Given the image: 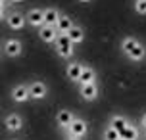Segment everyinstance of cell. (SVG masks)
Wrapping results in <instances>:
<instances>
[{
	"label": "cell",
	"mask_w": 146,
	"mask_h": 140,
	"mask_svg": "<svg viewBox=\"0 0 146 140\" xmlns=\"http://www.w3.org/2000/svg\"><path fill=\"white\" fill-rule=\"evenodd\" d=\"M60 12L58 8H44V25H52V27H56V23L60 19Z\"/></svg>",
	"instance_id": "cell-17"
},
{
	"label": "cell",
	"mask_w": 146,
	"mask_h": 140,
	"mask_svg": "<svg viewBox=\"0 0 146 140\" xmlns=\"http://www.w3.org/2000/svg\"><path fill=\"white\" fill-rule=\"evenodd\" d=\"M127 58L131 59V61H142V59L146 58V46L139 40L137 44L133 46V50L127 54Z\"/></svg>",
	"instance_id": "cell-16"
},
{
	"label": "cell",
	"mask_w": 146,
	"mask_h": 140,
	"mask_svg": "<svg viewBox=\"0 0 146 140\" xmlns=\"http://www.w3.org/2000/svg\"><path fill=\"white\" fill-rule=\"evenodd\" d=\"M12 2H23V0H12Z\"/></svg>",
	"instance_id": "cell-27"
},
{
	"label": "cell",
	"mask_w": 146,
	"mask_h": 140,
	"mask_svg": "<svg viewBox=\"0 0 146 140\" xmlns=\"http://www.w3.org/2000/svg\"><path fill=\"white\" fill-rule=\"evenodd\" d=\"M73 119H75V115H73L69 110H60L58 113H56V125H58V129H62V131L66 133L67 127L73 123Z\"/></svg>",
	"instance_id": "cell-11"
},
{
	"label": "cell",
	"mask_w": 146,
	"mask_h": 140,
	"mask_svg": "<svg viewBox=\"0 0 146 140\" xmlns=\"http://www.w3.org/2000/svg\"><path fill=\"white\" fill-rule=\"evenodd\" d=\"M0 54H2V46H0Z\"/></svg>",
	"instance_id": "cell-29"
},
{
	"label": "cell",
	"mask_w": 146,
	"mask_h": 140,
	"mask_svg": "<svg viewBox=\"0 0 146 140\" xmlns=\"http://www.w3.org/2000/svg\"><path fill=\"white\" fill-rule=\"evenodd\" d=\"M137 42H139V40H137L135 37H125L123 40H121V52H123L125 56H127V54L133 50V46L137 44Z\"/></svg>",
	"instance_id": "cell-20"
},
{
	"label": "cell",
	"mask_w": 146,
	"mask_h": 140,
	"mask_svg": "<svg viewBox=\"0 0 146 140\" xmlns=\"http://www.w3.org/2000/svg\"><path fill=\"white\" fill-rule=\"evenodd\" d=\"M88 133V125L85 119L81 117H75L73 119V123L67 127L66 131V136H77V138H85V134Z\"/></svg>",
	"instance_id": "cell-2"
},
{
	"label": "cell",
	"mask_w": 146,
	"mask_h": 140,
	"mask_svg": "<svg viewBox=\"0 0 146 140\" xmlns=\"http://www.w3.org/2000/svg\"><path fill=\"white\" fill-rule=\"evenodd\" d=\"M67 37H69V40L73 42V46H75V44H81V42L85 40V31H83V27H81V25H73L71 31L67 33Z\"/></svg>",
	"instance_id": "cell-18"
},
{
	"label": "cell",
	"mask_w": 146,
	"mask_h": 140,
	"mask_svg": "<svg viewBox=\"0 0 146 140\" xmlns=\"http://www.w3.org/2000/svg\"><path fill=\"white\" fill-rule=\"evenodd\" d=\"M79 87H85V85H90V83H96V71L94 67L90 65H83V71H81V77H79Z\"/></svg>",
	"instance_id": "cell-12"
},
{
	"label": "cell",
	"mask_w": 146,
	"mask_h": 140,
	"mask_svg": "<svg viewBox=\"0 0 146 140\" xmlns=\"http://www.w3.org/2000/svg\"><path fill=\"white\" fill-rule=\"evenodd\" d=\"M79 2H90V0H79Z\"/></svg>",
	"instance_id": "cell-28"
},
{
	"label": "cell",
	"mask_w": 146,
	"mask_h": 140,
	"mask_svg": "<svg viewBox=\"0 0 146 140\" xmlns=\"http://www.w3.org/2000/svg\"><path fill=\"white\" fill-rule=\"evenodd\" d=\"M119 140H139V129L131 123L125 131L119 133Z\"/></svg>",
	"instance_id": "cell-19"
},
{
	"label": "cell",
	"mask_w": 146,
	"mask_h": 140,
	"mask_svg": "<svg viewBox=\"0 0 146 140\" xmlns=\"http://www.w3.org/2000/svg\"><path fill=\"white\" fill-rule=\"evenodd\" d=\"M66 140H83V138H77V136H67Z\"/></svg>",
	"instance_id": "cell-25"
},
{
	"label": "cell",
	"mask_w": 146,
	"mask_h": 140,
	"mask_svg": "<svg viewBox=\"0 0 146 140\" xmlns=\"http://www.w3.org/2000/svg\"><path fill=\"white\" fill-rule=\"evenodd\" d=\"M133 8L139 15H146V0H133Z\"/></svg>",
	"instance_id": "cell-22"
},
{
	"label": "cell",
	"mask_w": 146,
	"mask_h": 140,
	"mask_svg": "<svg viewBox=\"0 0 146 140\" xmlns=\"http://www.w3.org/2000/svg\"><path fill=\"white\" fill-rule=\"evenodd\" d=\"M25 15L21 14V12H10V14L6 15V23H8V27L10 29H14V31H21L23 27H25Z\"/></svg>",
	"instance_id": "cell-8"
},
{
	"label": "cell",
	"mask_w": 146,
	"mask_h": 140,
	"mask_svg": "<svg viewBox=\"0 0 146 140\" xmlns=\"http://www.w3.org/2000/svg\"><path fill=\"white\" fill-rule=\"evenodd\" d=\"M2 52L6 54L8 58H19L23 54V44L19 38H8L4 46H2Z\"/></svg>",
	"instance_id": "cell-3"
},
{
	"label": "cell",
	"mask_w": 146,
	"mask_h": 140,
	"mask_svg": "<svg viewBox=\"0 0 146 140\" xmlns=\"http://www.w3.org/2000/svg\"><path fill=\"white\" fill-rule=\"evenodd\" d=\"M73 25H75V23H73L71 17L66 15V14H62L60 19H58V23H56V31H58V35H67V33L71 31Z\"/></svg>",
	"instance_id": "cell-15"
},
{
	"label": "cell",
	"mask_w": 146,
	"mask_h": 140,
	"mask_svg": "<svg viewBox=\"0 0 146 140\" xmlns=\"http://www.w3.org/2000/svg\"><path fill=\"white\" fill-rule=\"evenodd\" d=\"M144 138H146V131H144Z\"/></svg>",
	"instance_id": "cell-30"
},
{
	"label": "cell",
	"mask_w": 146,
	"mask_h": 140,
	"mask_svg": "<svg viewBox=\"0 0 146 140\" xmlns=\"http://www.w3.org/2000/svg\"><path fill=\"white\" fill-rule=\"evenodd\" d=\"M102 140H119V133H117L115 129H111V127H106L102 131Z\"/></svg>",
	"instance_id": "cell-21"
},
{
	"label": "cell",
	"mask_w": 146,
	"mask_h": 140,
	"mask_svg": "<svg viewBox=\"0 0 146 140\" xmlns=\"http://www.w3.org/2000/svg\"><path fill=\"white\" fill-rule=\"evenodd\" d=\"M29 96L31 100H44L46 98V94H48V87H46V83L44 81H31L29 85Z\"/></svg>",
	"instance_id": "cell-4"
},
{
	"label": "cell",
	"mask_w": 146,
	"mask_h": 140,
	"mask_svg": "<svg viewBox=\"0 0 146 140\" xmlns=\"http://www.w3.org/2000/svg\"><path fill=\"white\" fill-rule=\"evenodd\" d=\"M10 96H12V100H14V102H17V104L27 102V100H31L29 87H27V85H15L14 88H12V92H10Z\"/></svg>",
	"instance_id": "cell-9"
},
{
	"label": "cell",
	"mask_w": 146,
	"mask_h": 140,
	"mask_svg": "<svg viewBox=\"0 0 146 140\" xmlns=\"http://www.w3.org/2000/svg\"><path fill=\"white\" fill-rule=\"evenodd\" d=\"M108 125L111 127V129H115L117 133H121V131H125L127 127L131 125V121L125 117V115H117V113H115V115H111V117H110Z\"/></svg>",
	"instance_id": "cell-14"
},
{
	"label": "cell",
	"mask_w": 146,
	"mask_h": 140,
	"mask_svg": "<svg viewBox=\"0 0 146 140\" xmlns=\"http://www.w3.org/2000/svg\"><path fill=\"white\" fill-rule=\"evenodd\" d=\"M6 19V6H0V21Z\"/></svg>",
	"instance_id": "cell-23"
},
{
	"label": "cell",
	"mask_w": 146,
	"mask_h": 140,
	"mask_svg": "<svg viewBox=\"0 0 146 140\" xmlns=\"http://www.w3.org/2000/svg\"><path fill=\"white\" fill-rule=\"evenodd\" d=\"M140 127L146 131V113H142V117H140Z\"/></svg>",
	"instance_id": "cell-24"
},
{
	"label": "cell",
	"mask_w": 146,
	"mask_h": 140,
	"mask_svg": "<svg viewBox=\"0 0 146 140\" xmlns=\"http://www.w3.org/2000/svg\"><path fill=\"white\" fill-rule=\"evenodd\" d=\"M4 125H6L8 133H17L23 129V117L19 113H8L4 119Z\"/></svg>",
	"instance_id": "cell-5"
},
{
	"label": "cell",
	"mask_w": 146,
	"mask_h": 140,
	"mask_svg": "<svg viewBox=\"0 0 146 140\" xmlns=\"http://www.w3.org/2000/svg\"><path fill=\"white\" fill-rule=\"evenodd\" d=\"M38 38L42 42H46V44H54L56 38H58V31H56V27H52V25H42L38 29Z\"/></svg>",
	"instance_id": "cell-10"
},
{
	"label": "cell",
	"mask_w": 146,
	"mask_h": 140,
	"mask_svg": "<svg viewBox=\"0 0 146 140\" xmlns=\"http://www.w3.org/2000/svg\"><path fill=\"white\" fill-rule=\"evenodd\" d=\"M25 19H27L29 25L40 29L44 25V10H40V8H31L29 12H27V15H25Z\"/></svg>",
	"instance_id": "cell-7"
},
{
	"label": "cell",
	"mask_w": 146,
	"mask_h": 140,
	"mask_svg": "<svg viewBox=\"0 0 146 140\" xmlns=\"http://www.w3.org/2000/svg\"><path fill=\"white\" fill-rule=\"evenodd\" d=\"M79 94H81V100L85 102H94L98 94H100V88L96 83H90V85H85V87H79Z\"/></svg>",
	"instance_id": "cell-6"
},
{
	"label": "cell",
	"mask_w": 146,
	"mask_h": 140,
	"mask_svg": "<svg viewBox=\"0 0 146 140\" xmlns=\"http://www.w3.org/2000/svg\"><path fill=\"white\" fill-rule=\"evenodd\" d=\"M81 71H83V63H79V61H69V63L66 65V75H67V79H69V81H73V83L79 81Z\"/></svg>",
	"instance_id": "cell-13"
},
{
	"label": "cell",
	"mask_w": 146,
	"mask_h": 140,
	"mask_svg": "<svg viewBox=\"0 0 146 140\" xmlns=\"http://www.w3.org/2000/svg\"><path fill=\"white\" fill-rule=\"evenodd\" d=\"M54 48H56V54L64 59H69L73 56V50H75L73 48V42L69 40L67 35H58L56 42H54Z\"/></svg>",
	"instance_id": "cell-1"
},
{
	"label": "cell",
	"mask_w": 146,
	"mask_h": 140,
	"mask_svg": "<svg viewBox=\"0 0 146 140\" xmlns=\"http://www.w3.org/2000/svg\"><path fill=\"white\" fill-rule=\"evenodd\" d=\"M0 6H6V0H0Z\"/></svg>",
	"instance_id": "cell-26"
}]
</instances>
